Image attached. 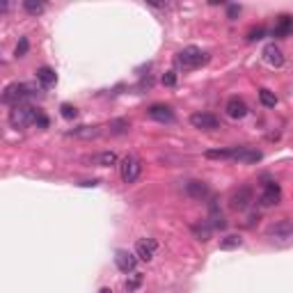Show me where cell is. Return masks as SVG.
I'll return each instance as SVG.
<instances>
[{
  "instance_id": "6da1fadb",
  "label": "cell",
  "mask_w": 293,
  "mask_h": 293,
  "mask_svg": "<svg viewBox=\"0 0 293 293\" xmlns=\"http://www.w3.org/2000/svg\"><path fill=\"white\" fill-rule=\"evenodd\" d=\"M32 89L35 87L28 85V82H12V85H7L5 87V92H3V103H5V106H12V108L23 106V101L35 94Z\"/></svg>"
},
{
  "instance_id": "7a4b0ae2",
  "label": "cell",
  "mask_w": 293,
  "mask_h": 293,
  "mask_svg": "<svg viewBox=\"0 0 293 293\" xmlns=\"http://www.w3.org/2000/svg\"><path fill=\"white\" fill-rule=\"evenodd\" d=\"M204 62H209V55L197 46H185L176 53V64H179L181 69H197V67H202Z\"/></svg>"
},
{
  "instance_id": "3957f363",
  "label": "cell",
  "mask_w": 293,
  "mask_h": 293,
  "mask_svg": "<svg viewBox=\"0 0 293 293\" xmlns=\"http://www.w3.org/2000/svg\"><path fill=\"white\" fill-rule=\"evenodd\" d=\"M37 115H39V110L23 103V106H16L10 110V124L14 129H26V126L37 122Z\"/></svg>"
},
{
  "instance_id": "277c9868",
  "label": "cell",
  "mask_w": 293,
  "mask_h": 293,
  "mask_svg": "<svg viewBox=\"0 0 293 293\" xmlns=\"http://www.w3.org/2000/svg\"><path fill=\"white\" fill-rule=\"evenodd\" d=\"M119 174H122L124 183H135L140 179V174H142V163H140L138 156H133V154L126 156L122 160V165H119Z\"/></svg>"
},
{
  "instance_id": "5b68a950",
  "label": "cell",
  "mask_w": 293,
  "mask_h": 293,
  "mask_svg": "<svg viewBox=\"0 0 293 293\" xmlns=\"http://www.w3.org/2000/svg\"><path fill=\"white\" fill-rule=\"evenodd\" d=\"M254 200V190L250 188V185H241L238 190L232 192V197H229V206H232L234 211H245L247 206L252 204Z\"/></svg>"
},
{
  "instance_id": "8992f818",
  "label": "cell",
  "mask_w": 293,
  "mask_h": 293,
  "mask_svg": "<svg viewBox=\"0 0 293 293\" xmlns=\"http://www.w3.org/2000/svg\"><path fill=\"white\" fill-rule=\"evenodd\" d=\"M266 234L275 241H288L293 236V222L288 218H282V220H275L273 225L266 229Z\"/></svg>"
},
{
  "instance_id": "52a82bcc",
  "label": "cell",
  "mask_w": 293,
  "mask_h": 293,
  "mask_svg": "<svg viewBox=\"0 0 293 293\" xmlns=\"http://www.w3.org/2000/svg\"><path fill=\"white\" fill-rule=\"evenodd\" d=\"M190 124L192 129H200V131H216L220 129V119L211 113H192L190 115Z\"/></svg>"
},
{
  "instance_id": "ba28073f",
  "label": "cell",
  "mask_w": 293,
  "mask_h": 293,
  "mask_svg": "<svg viewBox=\"0 0 293 293\" xmlns=\"http://www.w3.org/2000/svg\"><path fill=\"white\" fill-rule=\"evenodd\" d=\"M279 200H282V188H279V183L268 181V183L263 185L261 195H259V204L261 206H275V204H279Z\"/></svg>"
},
{
  "instance_id": "9c48e42d",
  "label": "cell",
  "mask_w": 293,
  "mask_h": 293,
  "mask_svg": "<svg viewBox=\"0 0 293 293\" xmlns=\"http://www.w3.org/2000/svg\"><path fill=\"white\" fill-rule=\"evenodd\" d=\"M225 113L229 119H243V117H247L250 108H247V103L241 96H229L225 103Z\"/></svg>"
},
{
  "instance_id": "30bf717a",
  "label": "cell",
  "mask_w": 293,
  "mask_h": 293,
  "mask_svg": "<svg viewBox=\"0 0 293 293\" xmlns=\"http://www.w3.org/2000/svg\"><path fill=\"white\" fill-rule=\"evenodd\" d=\"M147 115H149L151 119H156V122H160V124H172L176 119L172 106H165V103H154V106L147 110Z\"/></svg>"
},
{
  "instance_id": "8fae6325",
  "label": "cell",
  "mask_w": 293,
  "mask_h": 293,
  "mask_svg": "<svg viewBox=\"0 0 293 293\" xmlns=\"http://www.w3.org/2000/svg\"><path fill=\"white\" fill-rule=\"evenodd\" d=\"M156 247H158V243L154 238H140L135 243V257L142 259V261H151L156 257Z\"/></svg>"
},
{
  "instance_id": "7c38bea8",
  "label": "cell",
  "mask_w": 293,
  "mask_h": 293,
  "mask_svg": "<svg viewBox=\"0 0 293 293\" xmlns=\"http://www.w3.org/2000/svg\"><path fill=\"white\" fill-rule=\"evenodd\" d=\"M135 263H138V257L129 250H117L115 254V266L122 270V273H135Z\"/></svg>"
},
{
  "instance_id": "4fadbf2b",
  "label": "cell",
  "mask_w": 293,
  "mask_h": 293,
  "mask_svg": "<svg viewBox=\"0 0 293 293\" xmlns=\"http://www.w3.org/2000/svg\"><path fill=\"white\" fill-rule=\"evenodd\" d=\"M263 60H266L268 67L279 69L284 64V53H282V48L275 46V44H268V46L263 48Z\"/></svg>"
},
{
  "instance_id": "5bb4252c",
  "label": "cell",
  "mask_w": 293,
  "mask_h": 293,
  "mask_svg": "<svg viewBox=\"0 0 293 293\" xmlns=\"http://www.w3.org/2000/svg\"><path fill=\"white\" fill-rule=\"evenodd\" d=\"M291 32H293V16L282 14L277 19V23H275V28H273V37H277V39H284V37H288Z\"/></svg>"
},
{
  "instance_id": "9a60e30c",
  "label": "cell",
  "mask_w": 293,
  "mask_h": 293,
  "mask_svg": "<svg viewBox=\"0 0 293 293\" xmlns=\"http://www.w3.org/2000/svg\"><path fill=\"white\" fill-rule=\"evenodd\" d=\"M234 160H238V163H259L261 160V151L257 149H250V147H238L236 149V156H234Z\"/></svg>"
},
{
  "instance_id": "2e32d148",
  "label": "cell",
  "mask_w": 293,
  "mask_h": 293,
  "mask_svg": "<svg viewBox=\"0 0 293 293\" xmlns=\"http://www.w3.org/2000/svg\"><path fill=\"white\" fill-rule=\"evenodd\" d=\"M209 225L213 227V229H225V216H222V211L218 209V202L211 200L209 202Z\"/></svg>"
},
{
  "instance_id": "e0dca14e",
  "label": "cell",
  "mask_w": 293,
  "mask_h": 293,
  "mask_svg": "<svg viewBox=\"0 0 293 293\" xmlns=\"http://www.w3.org/2000/svg\"><path fill=\"white\" fill-rule=\"evenodd\" d=\"M37 80H39L44 87H53V85L57 82L55 69H51V67H39V69H37Z\"/></svg>"
},
{
  "instance_id": "ac0fdd59",
  "label": "cell",
  "mask_w": 293,
  "mask_h": 293,
  "mask_svg": "<svg viewBox=\"0 0 293 293\" xmlns=\"http://www.w3.org/2000/svg\"><path fill=\"white\" fill-rule=\"evenodd\" d=\"M185 192L190 197H195V200H204L209 195V188H206L204 181H188L185 183Z\"/></svg>"
},
{
  "instance_id": "d6986e66",
  "label": "cell",
  "mask_w": 293,
  "mask_h": 293,
  "mask_svg": "<svg viewBox=\"0 0 293 293\" xmlns=\"http://www.w3.org/2000/svg\"><path fill=\"white\" fill-rule=\"evenodd\" d=\"M69 135L82 138V140H92V138H99V135H101V129H99V126H78V129L69 131Z\"/></svg>"
},
{
  "instance_id": "ffe728a7",
  "label": "cell",
  "mask_w": 293,
  "mask_h": 293,
  "mask_svg": "<svg viewBox=\"0 0 293 293\" xmlns=\"http://www.w3.org/2000/svg\"><path fill=\"white\" fill-rule=\"evenodd\" d=\"M238 147H232V149H209L206 151V158H218V160H234Z\"/></svg>"
},
{
  "instance_id": "44dd1931",
  "label": "cell",
  "mask_w": 293,
  "mask_h": 293,
  "mask_svg": "<svg viewBox=\"0 0 293 293\" xmlns=\"http://www.w3.org/2000/svg\"><path fill=\"white\" fill-rule=\"evenodd\" d=\"M211 225H206V222H197V225H192V234L197 236V241L206 243L209 238H211Z\"/></svg>"
},
{
  "instance_id": "7402d4cb",
  "label": "cell",
  "mask_w": 293,
  "mask_h": 293,
  "mask_svg": "<svg viewBox=\"0 0 293 293\" xmlns=\"http://www.w3.org/2000/svg\"><path fill=\"white\" fill-rule=\"evenodd\" d=\"M94 163L101 165V167H113V165H117V154H113V151H103V154L94 156Z\"/></svg>"
},
{
  "instance_id": "603a6c76",
  "label": "cell",
  "mask_w": 293,
  "mask_h": 293,
  "mask_svg": "<svg viewBox=\"0 0 293 293\" xmlns=\"http://www.w3.org/2000/svg\"><path fill=\"white\" fill-rule=\"evenodd\" d=\"M23 10H26L30 16H39L41 12L46 10V5H44L41 0H23Z\"/></svg>"
},
{
  "instance_id": "cb8c5ba5",
  "label": "cell",
  "mask_w": 293,
  "mask_h": 293,
  "mask_svg": "<svg viewBox=\"0 0 293 293\" xmlns=\"http://www.w3.org/2000/svg\"><path fill=\"white\" fill-rule=\"evenodd\" d=\"M241 245H243V238L236 236V234H229V236H225L220 241V250H236Z\"/></svg>"
},
{
  "instance_id": "d4e9b609",
  "label": "cell",
  "mask_w": 293,
  "mask_h": 293,
  "mask_svg": "<svg viewBox=\"0 0 293 293\" xmlns=\"http://www.w3.org/2000/svg\"><path fill=\"white\" fill-rule=\"evenodd\" d=\"M259 101H261V106H266V108H275V106H277V96H275V92H270V89H259Z\"/></svg>"
},
{
  "instance_id": "484cf974",
  "label": "cell",
  "mask_w": 293,
  "mask_h": 293,
  "mask_svg": "<svg viewBox=\"0 0 293 293\" xmlns=\"http://www.w3.org/2000/svg\"><path fill=\"white\" fill-rule=\"evenodd\" d=\"M142 279H144V277H142V273H133L129 279H126V284H124V286H126V291H129V293H133L135 288H140Z\"/></svg>"
},
{
  "instance_id": "4316f807",
  "label": "cell",
  "mask_w": 293,
  "mask_h": 293,
  "mask_svg": "<svg viewBox=\"0 0 293 293\" xmlns=\"http://www.w3.org/2000/svg\"><path fill=\"white\" fill-rule=\"evenodd\" d=\"M60 115L64 119H76L78 117V108H76V106H71V103H62V106H60Z\"/></svg>"
},
{
  "instance_id": "83f0119b",
  "label": "cell",
  "mask_w": 293,
  "mask_h": 293,
  "mask_svg": "<svg viewBox=\"0 0 293 293\" xmlns=\"http://www.w3.org/2000/svg\"><path fill=\"white\" fill-rule=\"evenodd\" d=\"M28 51H30V41H28V37H21L16 44V57H26Z\"/></svg>"
},
{
  "instance_id": "f1b7e54d",
  "label": "cell",
  "mask_w": 293,
  "mask_h": 293,
  "mask_svg": "<svg viewBox=\"0 0 293 293\" xmlns=\"http://www.w3.org/2000/svg\"><path fill=\"white\" fill-rule=\"evenodd\" d=\"M110 129H113V133H126V131L131 129V124L126 122V119H115V122L110 124Z\"/></svg>"
},
{
  "instance_id": "f546056e",
  "label": "cell",
  "mask_w": 293,
  "mask_h": 293,
  "mask_svg": "<svg viewBox=\"0 0 293 293\" xmlns=\"http://www.w3.org/2000/svg\"><path fill=\"white\" fill-rule=\"evenodd\" d=\"M263 37H266V28H263V26H259V28H252V30L247 32V39H250V41L263 39Z\"/></svg>"
},
{
  "instance_id": "4dcf8cb0",
  "label": "cell",
  "mask_w": 293,
  "mask_h": 293,
  "mask_svg": "<svg viewBox=\"0 0 293 293\" xmlns=\"http://www.w3.org/2000/svg\"><path fill=\"white\" fill-rule=\"evenodd\" d=\"M163 85L165 87H174L176 85V71H165L163 73Z\"/></svg>"
},
{
  "instance_id": "1f68e13d",
  "label": "cell",
  "mask_w": 293,
  "mask_h": 293,
  "mask_svg": "<svg viewBox=\"0 0 293 293\" xmlns=\"http://www.w3.org/2000/svg\"><path fill=\"white\" fill-rule=\"evenodd\" d=\"M35 124L39 126V129H46V126H48V117L44 113H39V115H37V122Z\"/></svg>"
},
{
  "instance_id": "d6a6232c",
  "label": "cell",
  "mask_w": 293,
  "mask_h": 293,
  "mask_svg": "<svg viewBox=\"0 0 293 293\" xmlns=\"http://www.w3.org/2000/svg\"><path fill=\"white\" fill-rule=\"evenodd\" d=\"M238 14H241V7H238V5H229V10H227V16H229V19H236Z\"/></svg>"
},
{
  "instance_id": "836d02e7",
  "label": "cell",
  "mask_w": 293,
  "mask_h": 293,
  "mask_svg": "<svg viewBox=\"0 0 293 293\" xmlns=\"http://www.w3.org/2000/svg\"><path fill=\"white\" fill-rule=\"evenodd\" d=\"M82 188H89V185H99V181H82Z\"/></svg>"
},
{
  "instance_id": "e575fe53",
  "label": "cell",
  "mask_w": 293,
  "mask_h": 293,
  "mask_svg": "<svg viewBox=\"0 0 293 293\" xmlns=\"http://www.w3.org/2000/svg\"><path fill=\"white\" fill-rule=\"evenodd\" d=\"M99 293H113V288H108V286H103V288H101V291H99Z\"/></svg>"
}]
</instances>
